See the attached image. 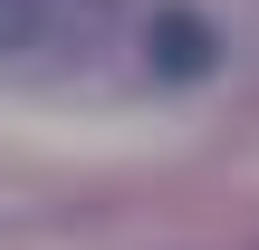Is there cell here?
Masks as SVG:
<instances>
[{"label": "cell", "mask_w": 259, "mask_h": 250, "mask_svg": "<svg viewBox=\"0 0 259 250\" xmlns=\"http://www.w3.org/2000/svg\"><path fill=\"white\" fill-rule=\"evenodd\" d=\"M96 19H106V0H0V58L48 48V39H77Z\"/></svg>", "instance_id": "obj_1"}, {"label": "cell", "mask_w": 259, "mask_h": 250, "mask_svg": "<svg viewBox=\"0 0 259 250\" xmlns=\"http://www.w3.org/2000/svg\"><path fill=\"white\" fill-rule=\"evenodd\" d=\"M211 48H221L211 19H192V10H163V19H154V67H163V77H202Z\"/></svg>", "instance_id": "obj_2"}]
</instances>
